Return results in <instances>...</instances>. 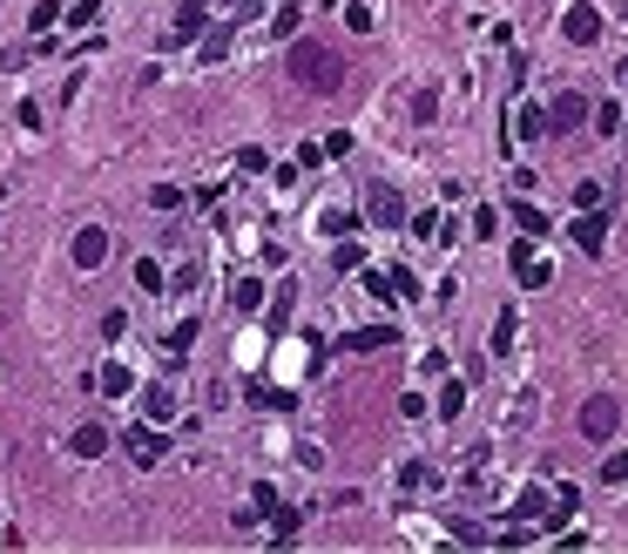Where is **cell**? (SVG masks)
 I'll return each mask as SVG.
<instances>
[{"label": "cell", "mask_w": 628, "mask_h": 554, "mask_svg": "<svg viewBox=\"0 0 628 554\" xmlns=\"http://www.w3.org/2000/svg\"><path fill=\"white\" fill-rule=\"evenodd\" d=\"M291 82L311 89V95H338V89H345V61H338L325 42H298V48H291Z\"/></svg>", "instance_id": "6da1fadb"}, {"label": "cell", "mask_w": 628, "mask_h": 554, "mask_svg": "<svg viewBox=\"0 0 628 554\" xmlns=\"http://www.w3.org/2000/svg\"><path fill=\"white\" fill-rule=\"evenodd\" d=\"M615 426H621V400L595 392V400L581 406V432H588V440H615Z\"/></svg>", "instance_id": "7a4b0ae2"}, {"label": "cell", "mask_w": 628, "mask_h": 554, "mask_svg": "<svg viewBox=\"0 0 628 554\" xmlns=\"http://www.w3.org/2000/svg\"><path fill=\"white\" fill-rule=\"evenodd\" d=\"M561 34H568L574 48H595V42H602V8H588V0H574V8L561 14Z\"/></svg>", "instance_id": "3957f363"}, {"label": "cell", "mask_w": 628, "mask_h": 554, "mask_svg": "<svg viewBox=\"0 0 628 554\" xmlns=\"http://www.w3.org/2000/svg\"><path fill=\"white\" fill-rule=\"evenodd\" d=\"M365 217H372L379 230H399V223H406V196L385 189V183H372V189H365Z\"/></svg>", "instance_id": "277c9868"}, {"label": "cell", "mask_w": 628, "mask_h": 554, "mask_svg": "<svg viewBox=\"0 0 628 554\" xmlns=\"http://www.w3.org/2000/svg\"><path fill=\"white\" fill-rule=\"evenodd\" d=\"M514 277H521L527 291H540V285H555V264H547V257L534 251V236H527V244H514Z\"/></svg>", "instance_id": "5b68a950"}, {"label": "cell", "mask_w": 628, "mask_h": 554, "mask_svg": "<svg viewBox=\"0 0 628 554\" xmlns=\"http://www.w3.org/2000/svg\"><path fill=\"white\" fill-rule=\"evenodd\" d=\"M581 123H588V95L561 89V95H555V108H547V129H555V136H568V129H581Z\"/></svg>", "instance_id": "8992f818"}, {"label": "cell", "mask_w": 628, "mask_h": 554, "mask_svg": "<svg viewBox=\"0 0 628 554\" xmlns=\"http://www.w3.org/2000/svg\"><path fill=\"white\" fill-rule=\"evenodd\" d=\"M574 244H581L588 257H602V244H608V217H602V210H581V217H574Z\"/></svg>", "instance_id": "52a82bcc"}, {"label": "cell", "mask_w": 628, "mask_h": 554, "mask_svg": "<svg viewBox=\"0 0 628 554\" xmlns=\"http://www.w3.org/2000/svg\"><path fill=\"white\" fill-rule=\"evenodd\" d=\"M108 257V230L102 223H89V230H74V264H82V270H95Z\"/></svg>", "instance_id": "ba28073f"}, {"label": "cell", "mask_w": 628, "mask_h": 554, "mask_svg": "<svg viewBox=\"0 0 628 554\" xmlns=\"http://www.w3.org/2000/svg\"><path fill=\"white\" fill-rule=\"evenodd\" d=\"M338 345L345 351H385V345H399V332H392V325H359V332H345Z\"/></svg>", "instance_id": "9c48e42d"}, {"label": "cell", "mask_w": 628, "mask_h": 554, "mask_svg": "<svg viewBox=\"0 0 628 554\" xmlns=\"http://www.w3.org/2000/svg\"><path fill=\"white\" fill-rule=\"evenodd\" d=\"M68 453H74V460H102V453H108V426H74Z\"/></svg>", "instance_id": "30bf717a"}, {"label": "cell", "mask_w": 628, "mask_h": 554, "mask_svg": "<svg viewBox=\"0 0 628 554\" xmlns=\"http://www.w3.org/2000/svg\"><path fill=\"white\" fill-rule=\"evenodd\" d=\"M514 338H521V311L507 304L500 319H493V338H487V345H493V359H507V351H514Z\"/></svg>", "instance_id": "8fae6325"}, {"label": "cell", "mask_w": 628, "mask_h": 554, "mask_svg": "<svg viewBox=\"0 0 628 554\" xmlns=\"http://www.w3.org/2000/svg\"><path fill=\"white\" fill-rule=\"evenodd\" d=\"M203 21H210V0H189V8L176 14V27H170V42H189V34H203Z\"/></svg>", "instance_id": "7c38bea8"}, {"label": "cell", "mask_w": 628, "mask_h": 554, "mask_svg": "<svg viewBox=\"0 0 628 554\" xmlns=\"http://www.w3.org/2000/svg\"><path fill=\"white\" fill-rule=\"evenodd\" d=\"M142 413H149V426H163V419L176 413V400H170V385H149V392H142Z\"/></svg>", "instance_id": "4fadbf2b"}, {"label": "cell", "mask_w": 628, "mask_h": 554, "mask_svg": "<svg viewBox=\"0 0 628 554\" xmlns=\"http://www.w3.org/2000/svg\"><path fill=\"white\" fill-rule=\"evenodd\" d=\"M95 385L108 392V400H123V392H136V379H129V366H115V359L102 366V379H95Z\"/></svg>", "instance_id": "5bb4252c"}, {"label": "cell", "mask_w": 628, "mask_h": 554, "mask_svg": "<svg viewBox=\"0 0 628 554\" xmlns=\"http://www.w3.org/2000/svg\"><path fill=\"white\" fill-rule=\"evenodd\" d=\"M129 453H136L142 466H155V460H163V440H155L149 426H136V432H129Z\"/></svg>", "instance_id": "9a60e30c"}, {"label": "cell", "mask_w": 628, "mask_h": 554, "mask_svg": "<svg viewBox=\"0 0 628 554\" xmlns=\"http://www.w3.org/2000/svg\"><path fill=\"white\" fill-rule=\"evenodd\" d=\"M460 406H466V385L446 379V385H440V419H460Z\"/></svg>", "instance_id": "2e32d148"}, {"label": "cell", "mask_w": 628, "mask_h": 554, "mask_svg": "<svg viewBox=\"0 0 628 554\" xmlns=\"http://www.w3.org/2000/svg\"><path fill=\"white\" fill-rule=\"evenodd\" d=\"M136 285H142V291H170V285H163V264H155V257L136 264Z\"/></svg>", "instance_id": "e0dca14e"}, {"label": "cell", "mask_w": 628, "mask_h": 554, "mask_svg": "<svg viewBox=\"0 0 628 554\" xmlns=\"http://www.w3.org/2000/svg\"><path fill=\"white\" fill-rule=\"evenodd\" d=\"M270 534L291 541V534H298V507H270Z\"/></svg>", "instance_id": "ac0fdd59"}, {"label": "cell", "mask_w": 628, "mask_h": 554, "mask_svg": "<svg viewBox=\"0 0 628 554\" xmlns=\"http://www.w3.org/2000/svg\"><path fill=\"white\" fill-rule=\"evenodd\" d=\"M345 27H351V34H372V0H351V8H345Z\"/></svg>", "instance_id": "d6986e66"}, {"label": "cell", "mask_w": 628, "mask_h": 554, "mask_svg": "<svg viewBox=\"0 0 628 554\" xmlns=\"http://www.w3.org/2000/svg\"><path fill=\"white\" fill-rule=\"evenodd\" d=\"M163 345H170V359H183V351H189V345H196V319H183V325H176V332H170V338H163Z\"/></svg>", "instance_id": "ffe728a7"}, {"label": "cell", "mask_w": 628, "mask_h": 554, "mask_svg": "<svg viewBox=\"0 0 628 554\" xmlns=\"http://www.w3.org/2000/svg\"><path fill=\"white\" fill-rule=\"evenodd\" d=\"M588 115H595V129H602V136H621V108H615V102H602V108H588Z\"/></svg>", "instance_id": "44dd1931"}, {"label": "cell", "mask_w": 628, "mask_h": 554, "mask_svg": "<svg viewBox=\"0 0 628 554\" xmlns=\"http://www.w3.org/2000/svg\"><path fill=\"white\" fill-rule=\"evenodd\" d=\"M514 129H521L527 142H534V136H547V108H521V123H514Z\"/></svg>", "instance_id": "7402d4cb"}, {"label": "cell", "mask_w": 628, "mask_h": 554, "mask_svg": "<svg viewBox=\"0 0 628 554\" xmlns=\"http://www.w3.org/2000/svg\"><path fill=\"white\" fill-rule=\"evenodd\" d=\"M602 481H608V487H628V447H621V453H608V466H602Z\"/></svg>", "instance_id": "603a6c76"}, {"label": "cell", "mask_w": 628, "mask_h": 554, "mask_svg": "<svg viewBox=\"0 0 628 554\" xmlns=\"http://www.w3.org/2000/svg\"><path fill=\"white\" fill-rule=\"evenodd\" d=\"M230 298H237V311H257V304H264V285H257V277H244V285L230 291Z\"/></svg>", "instance_id": "cb8c5ba5"}, {"label": "cell", "mask_w": 628, "mask_h": 554, "mask_svg": "<svg viewBox=\"0 0 628 554\" xmlns=\"http://www.w3.org/2000/svg\"><path fill=\"white\" fill-rule=\"evenodd\" d=\"M433 115H440V95L419 89V95H412V123H433Z\"/></svg>", "instance_id": "d4e9b609"}, {"label": "cell", "mask_w": 628, "mask_h": 554, "mask_svg": "<svg viewBox=\"0 0 628 554\" xmlns=\"http://www.w3.org/2000/svg\"><path fill=\"white\" fill-rule=\"evenodd\" d=\"M399 487H433V466H426V460H412V466H399Z\"/></svg>", "instance_id": "484cf974"}, {"label": "cell", "mask_w": 628, "mask_h": 554, "mask_svg": "<svg viewBox=\"0 0 628 554\" xmlns=\"http://www.w3.org/2000/svg\"><path fill=\"white\" fill-rule=\"evenodd\" d=\"M514 513H521V521H534V513H547V494H540V487H527V494L514 500Z\"/></svg>", "instance_id": "4316f807"}, {"label": "cell", "mask_w": 628, "mask_h": 554, "mask_svg": "<svg viewBox=\"0 0 628 554\" xmlns=\"http://www.w3.org/2000/svg\"><path fill=\"white\" fill-rule=\"evenodd\" d=\"M514 223H521V230H527V236H540V230H547V217H540V210H534V204H514Z\"/></svg>", "instance_id": "83f0119b"}, {"label": "cell", "mask_w": 628, "mask_h": 554, "mask_svg": "<svg viewBox=\"0 0 628 554\" xmlns=\"http://www.w3.org/2000/svg\"><path fill=\"white\" fill-rule=\"evenodd\" d=\"M318 230H325V236H345V230H351V210H325Z\"/></svg>", "instance_id": "f1b7e54d"}, {"label": "cell", "mask_w": 628, "mask_h": 554, "mask_svg": "<svg viewBox=\"0 0 628 554\" xmlns=\"http://www.w3.org/2000/svg\"><path fill=\"white\" fill-rule=\"evenodd\" d=\"M332 264H338V270H359V264H365V251H359V244H338V251H332Z\"/></svg>", "instance_id": "f546056e"}, {"label": "cell", "mask_w": 628, "mask_h": 554, "mask_svg": "<svg viewBox=\"0 0 628 554\" xmlns=\"http://www.w3.org/2000/svg\"><path fill=\"white\" fill-rule=\"evenodd\" d=\"M149 204H155V210H176V204H183V189H170V183H155V189H149Z\"/></svg>", "instance_id": "4dcf8cb0"}, {"label": "cell", "mask_w": 628, "mask_h": 554, "mask_svg": "<svg viewBox=\"0 0 628 554\" xmlns=\"http://www.w3.org/2000/svg\"><path fill=\"white\" fill-rule=\"evenodd\" d=\"M223 55H230V27H217L210 42H203V61H223Z\"/></svg>", "instance_id": "1f68e13d"}, {"label": "cell", "mask_w": 628, "mask_h": 554, "mask_svg": "<svg viewBox=\"0 0 628 554\" xmlns=\"http://www.w3.org/2000/svg\"><path fill=\"white\" fill-rule=\"evenodd\" d=\"M291 298H298V285H278V311H270V325H284V319H291Z\"/></svg>", "instance_id": "d6a6232c"}, {"label": "cell", "mask_w": 628, "mask_h": 554, "mask_svg": "<svg viewBox=\"0 0 628 554\" xmlns=\"http://www.w3.org/2000/svg\"><path fill=\"white\" fill-rule=\"evenodd\" d=\"M621 82H628V61H621Z\"/></svg>", "instance_id": "836d02e7"}]
</instances>
